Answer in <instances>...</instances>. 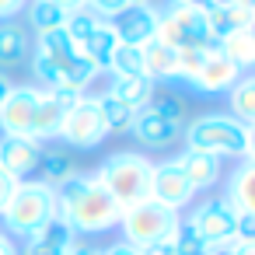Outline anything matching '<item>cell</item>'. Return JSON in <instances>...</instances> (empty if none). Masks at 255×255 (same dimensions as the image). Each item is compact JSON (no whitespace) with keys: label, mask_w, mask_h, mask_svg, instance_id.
<instances>
[{"label":"cell","mask_w":255,"mask_h":255,"mask_svg":"<svg viewBox=\"0 0 255 255\" xmlns=\"http://www.w3.org/2000/svg\"><path fill=\"white\" fill-rule=\"evenodd\" d=\"M241 241H255V213H238V234Z\"/></svg>","instance_id":"34"},{"label":"cell","mask_w":255,"mask_h":255,"mask_svg":"<svg viewBox=\"0 0 255 255\" xmlns=\"http://www.w3.org/2000/svg\"><path fill=\"white\" fill-rule=\"evenodd\" d=\"M39 91L42 88H11L7 91V98L0 102V133L4 136H28L32 140Z\"/></svg>","instance_id":"10"},{"label":"cell","mask_w":255,"mask_h":255,"mask_svg":"<svg viewBox=\"0 0 255 255\" xmlns=\"http://www.w3.org/2000/svg\"><path fill=\"white\" fill-rule=\"evenodd\" d=\"M238 77H241V70H238L227 56H220V53H206L203 67L192 74L189 88H192L196 95H227V91L234 88Z\"/></svg>","instance_id":"14"},{"label":"cell","mask_w":255,"mask_h":255,"mask_svg":"<svg viewBox=\"0 0 255 255\" xmlns=\"http://www.w3.org/2000/svg\"><path fill=\"white\" fill-rule=\"evenodd\" d=\"M95 102H98V109H102V119H105V129H109V133H126V129H129V123H133V109H126L123 102H116L109 91L98 95Z\"/></svg>","instance_id":"29"},{"label":"cell","mask_w":255,"mask_h":255,"mask_svg":"<svg viewBox=\"0 0 255 255\" xmlns=\"http://www.w3.org/2000/svg\"><path fill=\"white\" fill-rule=\"evenodd\" d=\"M150 171H154V164L143 154H136V150H116V154H109L98 164L95 178L126 210V206H133V203H140V199L150 196Z\"/></svg>","instance_id":"3"},{"label":"cell","mask_w":255,"mask_h":255,"mask_svg":"<svg viewBox=\"0 0 255 255\" xmlns=\"http://www.w3.org/2000/svg\"><path fill=\"white\" fill-rule=\"evenodd\" d=\"M206 245H231L234 241V234H238V210L220 196V199H206V203H199L192 213H189V220H185Z\"/></svg>","instance_id":"8"},{"label":"cell","mask_w":255,"mask_h":255,"mask_svg":"<svg viewBox=\"0 0 255 255\" xmlns=\"http://www.w3.org/2000/svg\"><path fill=\"white\" fill-rule=\"evenodd\" d=\"M140 255H171V245L168 241H157V245H143Z\"/></svg>","instance_id":"39"},{"label":"cell","mask_w":255,"mask_h":255,"mask_svg":"<svg viewBox=\"0 0 255 255\" xmlns=\"http://www.w3.org/2000/svg\"><path fill=\"white\" fill-rule=\"evenodd\" d=\"M39 171H42V178L39 182H46V185H63L67 178H74L77 175V164H74V157L67 154V150H60V147H49V150H42L39 154Z\"/></svg>","instance_id":"24"},{"label":"cell","mask_w":255,"mask_h":255,"mask_svg":"<svg viewBox=\"0 0 255 255\" xmlns=\"http://www.w3.org/2000/svg\"><path fill=\"white\" fill-rule=\"evenodd\" d=\"M136 4H150V0H88V11H95L98 18H112V14H119V11H126V7H136Z\"/></svg>","instance_id":"32"},{"label":"cell","mask_w":255,"mask_h":255,"mask_svg":"<svg viewBox=\"0 0 255 255\" xmlns=\"http://www.w3.org/2000/svg\"><path fill=\"white\" fill-rule=\"evenodd\" d=\"M227 4H234V0H210V7H227Z\"/></svg>","instance_id":"46"},{"label":"cell","mask_w":255,"mask_h":255,"mask_svg":"<svg viewBox=\"0 0 255 255\" xmlns=\"http://www.w3.org/2000/svg\"><path fill=\"white\" fill-rule=\"evenodd\" d=\"M74 241H77L74 227H70L63 217H49L35 234L25 238V248H21L18 255H63Z\"/></svg>","instance_id":"16"},{"label":"cell","mask_w":255,"mask_h":255,"mask_svg":"<svg viewBox=\"0 0 255 255\" xmlns=\"http://www.w3.org/2000/svg\"><path fill=\"white\" fill-rule=\"evenodd\" d=\"M14 185H18V182H14V178H11V175H7L4 168H0V213H4V206H7V199L14 196Z\"/></svg>","instance_id":"35"},{"label":"cell","mask_w":255,"mask_h":255,"mask_svg":"<svg viewBox=\"0 0 255 255\" xmlns=\"http://www.w3.org/2000/svg\"><path fill=\"white\" fill-rule=\"evenodd\" d=\"M206 255H231V252H227V245H210Z\"/></svg>","instance_id":"45"},{"label":"cell","mask_w":255,"mask_h":255,"mask_svg":"<svg viewBox=\"0 0 255 255\" xmlns=\"http://www.w3.org/2000/svg\"><path fill=\"white\" fill-rule=\"evenodd\" d=\"M49 4H56L60 11H67V14H74V11H81L88 0H49Z\"/></svg>","instance_id":"40"},{"label":"cell","mask_w":255,"mask_h":255,"mask_svg":"<svg viewBox=\"0 0 255 255\" xmlns=\"http://www.w3.org/2000/svg\"><path fill=\"white\" fill-rule=\"evenodd\" d=\"M206 28L210 35L220 42L224 35L231 32H241V28H255V7H241V4H227V7H206Z\"/></svg>","instance_id":"18"},{"label":"cell","mask_w":255,"mask_h":255,"mask_svg":"<svg viewBox=\"0 0 255 255\" xmlns=\"http://www.w3.org/2000/svg\"><path fill=\"white\" fill-rule=\"evenodd\" d=\"M109 74L112 77H143V53L136 46H116L112 60H109Z\"/></svg>","instance_id":"27"},{"label":"cell","mask_w":255,"mask_h":255,"mask_svg":"<svg viewBox=\"0 0 255 255\" xmlns=\"http://www.w3.org/2000/svg\"><path fill=\"white\" fill-rule=\"evenodd\" d=\"M227 102H231V116L252 126L255 123V77L252 74H241L234 81V88L227 91Z\"/></svg>","instance_id":"26"},{"label":"cell","mask_w":255,"mask_h":255,"mask_svg":"<svg viewBox=\"0 0 255 255\" xmlns=\"http://www.w3.org/2000/svg\"><path fill=\"white\" fill-rule=\"evenodd\" d=\"M39 154H42L39 140L0 136V168H4L14 182H25V178H32V171H39Z\"/></svg>","instance_id":"12"},{"label":"cell","mask_w":255,"mask_h":255,"mask_svg":"<svg viewBox=\"0 0 255 255\" xmlns=\"http://www.w3.org/2000/svg\"><path fill=\"white\" fill-rule=\"evenodd\" d=\"M143 77L147 81H175L178 77V53L171 49V46H164V42H147L143 49Z\"/></svg>","instance_id":"21"},{"label":"cell","mask_w":255,"mask_h":255,"mask_svg":"<svg viewBox=\"0 0 255 255\" xmlns=\"http://www.w3.org/2000/svg\"><path fill=\"white\" fill-rule=\"evenodd\" d=\"M119 42H116V32L109 28V21H98L81 42H77V56H84L98 74L102 70H109V60H112V49H116Z\"/></svg>","instance_id":"19"},{"label":"cell","mask_w":255,"mask_h":255,"mask_svg":"<svg viewBox=\"0 0 255 255\" xmlns=\"http://www.w3.org/2000/svg\"><path fill=\"white\" fill-rule=\"evenodd\" d=\"M192 196L196 192H192V185L185 182V175L175 161L154 164V171H150V199L154 203H161L168 210H182V206L192 203Z\"/></svg>","instance_id":"11"},{"label":"cell","mask_w":255,"mask_h":255,"mask_svg":"<svg viewBox=\"0 0 255 255\" xmlns=\"http://www.w3.org/2000/svg\"><path fill=\"white\" fill-rule=\"evenodd\" d=\"M109 95H112L116 102H123L126 109L140 112V109L154 98V81H147V77H112Z\"/></svg>","instance_id":"23"},{"label":"cell","mask_w":255,"mask_h":255,"mask_svg":"<svg viewBox=\"0 0 255 255\" xmlns=\"http://www.w3.org/2000/svg\"><path fill=\"white\" fill-rule=\"evenodd\" d=\"M157 42L171 46L175 53L182 49H206V53H217V39L210 35L206 28V14L199 7H185V4H175L168 0V7L157 11Z\"/></svg>","instance_id":"5"},{"label":"cell","mask_w":255,"mask_h":255,"mask_svg":"<svg viewBox=\"0 0 255 255\" xmlns=\"http://www.w3.org/2000/svg\"><path fill=\"white\" fill-rule=\"evenodd\" d=\"M28 0H0V21H11L18 11H25Z\"/></svg>","instance_id":"36"},{"label":"cell","mask_w":255,"mask_h":255,"mask_svg":"<svg viewBox=\"0 0 255 255\" xmlns=\"http://www.w3.org/2000/svg\"><path fill=\"white\" fill-rule=\"evenodd\" d=\"M109 28L116 32V42L143 49L147 42L157 39V7H154V4L126 7V11H119V14L109 18Z\"/></svg>","instance_id":"9"},{"label":"cell","mask_w":255,"mask_h":255,"mask_svg":"<svg viewBox=\"0 0 255 255\" xmlns=\"http://www.w3.org/2000/svg\"><path fill=\"white\" fill-rule=\"evenodd\" d=\"M28 25H32L39 35H42V32H53V28H63V25H67V11H60L56 4H49V0H32Z\"/></svg>","instance_id":"28"},{"label":"cell","mask_w":255,"mask_h":255,"mask_svg":"<svg viewBox=\"0 0 255 255\" xmlns=\"http://www.w3.org/2000/svg\"><path fill=\"white\" fill-rule=\"evenodd\" d=\"M4 234L7 238H28L35 234L49 217H56V199H53V185L39 182V178H25L14 185V196L4 206Z\"/></svg>","instance_id":"4"},{"label":"cell","mask_w":255,"mask_h":255,"mask_svg":"<svg viewBox=\"0 0 255 255\" xmlns=\"http://www.w3.org/2000/svg\"><path fill=\"white\" fill-rule=\"evenodd\" d=\"M11 88H14V84H11V81H7L4 74H0V102H4V98H7V91H11Z\"/></svg>","instance_id":"44"},{"label":"cell","mask_w":255,"mask_h":255,"mask_svg":"<svg viewBox=\"0 0 255 255\" xmlns=\"http://www.w3.org/2000/svg\"><path fill=\"white\" fill-rule=\"evenodd\" d=\"M227 252H231V255H255V241H241V238H234V241L227 245Z\"/></svg>","instance_id":"37"},{"label":"cell","mask_w":255,"mask_h":255,"mask_svg":"<svg viewBox=\"0 0 255 255\" xmlns=\"http://www.w3.org/2000/svg\"><path fill=\"white\" fill-rule=\"evenodd\" d=\"M98 255H140V248H133V245H126V241H116V245H109V248L98 252Z\"/></svg>","instance_id":"38"},{"label":"cell","mask_w":255,"mask_h":255,"mask_svg":"<svg viewBox=\"0 0 255 255\" xmlns=\"http://www.w3.org/2000/svg\"><path fill=\"white\" fill-rule=\"evenodd\" d=\"M143 109L150 116H161V119H182V112H185V105H182L178 95H157V91H154V98Z\"/></svg>","instance_id":"31"},{"label":"cell","mask_w":255,"mask_h":255,"mask_svg":"<svg viewBox=\"0 0 255 255\" xmlns=\"http://www.w3.org/2000/svg\"><path fill=\"white\" fill-rule=\"evenodd\" d=\"M182 224L178 210H168L161 203H154L150 196L126 206L123 217H119V227H123V241L133 245V248H143V245H157V241H171L175 227Z\"/></svg>","instance_id":"6"},{"label":"cell","mask_w":255,"mask_h":255,"mask_svg":"<svg viewBox=\"0 0 255 255\" xmlns=\"http://www.w3.org/2000/svg\"><path fill=\"white\" fill-rule=\"evenodd\" d=\"M185 147L189 150H203V154H213V157H241L248 161L252 157V136H255V126L234 119V116H224V112H210V116H199L192 119L185 129Z\"/></svg>","instance_id":"2"},{"label":"cell","mask_w":255,"mask_h":255,"mask_svg":"<svg viewBox=\"0 0 255 255\" xmlns=\"http://www.w3.org/2000/svg\"><path fill=\"white\" fill-rule=\"evenodd\" d=\"M53 199H56V217H63L74 227V234H102L116 227L123 217V206L105 192V185L95 175L77 171L74 178L53 189Z\"/></svg>","instance_id":"1"},{"label":"cell","mask_w":255,"mask_h":255,"mask_svg":"<svg viewBox=\"0 0 255 255\" xmlns=\"http://www.w3.org/2000/svg\"><path fill=\"white\" fill-rule=\"evenodd\" d=\"M63 255H98V252H95V248H81V245L74 241V245H70V248H67Z\"/></svg>","instance_id":"42"},{"label":"cell","mask_w":255,"mask_h":255,"mask_svg":"<svg viewBox=\"0 0 255 255\" xmlns=\"http://www.w3.org/2000/svg\"><path fill=\"white\" fill-rule=\"evenodd\" d=\"M234 4H241V7H255V0H234Z\"/></svg>","instance_id":"47"},{"label":"cell","mask_w":255,"mask_h":255,"mask_svg":"<svg viewBox=\"0 0 255 255\" xmlns=\"http://www.w3.org/2000/svg\"><path fill=\"white\" fill-rule=\"evenodd\" d=\"M28 56V32L14 21H0V63L21 67Z\"/></svg>","instance_id":"25"},{"label":"cell","mask_w":255,"mask_h":255,"mask_svg":"<svg viewBox=\"0 0 255 255\" xmlns=\"http://www.w3.org/2000/svg\"><path fill=\"white\" fill-rule=\"evenodd\" d=\"M81 95H63V91H49L42 88L39 91V109H35V123H32V140H49V136H60V126L70 112V105L77 102Z\"/></svg>","instance_id":"13"},{"label":"cell","mask_w":255,"mask_h":255,"mask_svg":"<svg viewBox=\"0 0 255 255\" xmlns=\"http://www.w3.org/2000/svg\"><path fill=\"white\" fill-rule=\"evenodd\" d=\"M0 255H18V248H14V238H7L4 231H0Z\"/></svg>","instance_id":"41"},{"label":"cell","mask_w":255,"mask_h":255,"mask_svg":"<svg viewBox=\"0 0 255 255\" xmlns=\"http://www.w3.org/2000/svg\"><path fill=\"white\" fill-rule=\"evenodd\" d=\"M168 245H171V255H206V252H210V245H206V241H203L185 220L175 227V234H171Z\"/></svg>","instance_id":"30"},{"label":"cell","mask_w":255,"mask_h":255,"mask_svg":"<svg viewBox=\"0 0 255 255\" xmlns=\"http://www.w3.org/2000/svg\"><path fill=\"white\" fill-rule=\"evenodd\" d=\"M203 60H206V49H182L178 53V81H192V74L203 67Z\"/></svg>","instance_id":"33"},{"label":"cell","mask_w":255,"mask_h":255,"mask_svg":"<svg viewBox=\"0 0 255 255\" xmlns=\"http://www.w3.org/2000/svg\"><path fill=\"white\" fill-rule=\"evenodd\" d=\"M175 164L182 168V175H185V182L192 185V192L213 189V185L220 182V171H224V161H220V157L203 154V150H189V147L175 157Z\"/></svg>","instance_id":"17"},{"label":"cell","mask_w":255,"mask_h":255,"mask_svg":"<svg viewBox=\"0 0 255 255\" xmlns=\"http://www.w3.org/2000/svg\"><path fill=\"white\" fill-rule=\"evenodd\" d=\"M220 56H227L241 74H248V67L255 63V28H241V32H231L220 39L217 46Z\"/></svg>","instance_id":"22"},{"label":"cell","mask_w":255,"mask_h":255,"mask_svg":"<svg viewBox=\"0 0 255 255\" xmlns=\"http://www.w3.org/2000/svg\"><path fill=\"white\" fill-rule=\"evenodd\" d=\"M175 4H185V7H199V11H206V7H210V0H175Z\"/></svg>","instance_id":"43"},{"label":"cell","mask_w":255,"mask_h":255,"mask_svg":"<svg viewBox=\"0 0 255 255\" xmlns=\"http://www.w3.org/2000/svg\"><path fill=\"white\" fill-rule=\"evenodd\" d=\"M105 136H109V129H105L98 102L91 95H81L70 105V112H67L63 126H60V140H67L70 147H81V150H95Z\"/></svg>","instance_id":"7"},{"label":"cell","mask_w":255,"mask_h":255,"mask_svg":"<svg viewBox=\"0 0 255 255\" xmlns=\"http://www.w3.org/2000/svg\"><path fill=\"white\" fill-rule=\"evenodd\" d=\"M238 213H255V161H241L231 178H227V196H224Z\"/></svg>","instance_id":"20"},{"label":"cell","mask_w":255,"mask_h":255,"mask_svg":"<svg viewBox=\"0 0 255 255\" xmlns=\"http://www.w3.org/2000/svg\"><path fill=\"white\" fill-rule=\"evenodd\" d=\"M182 119H161V116H150L147 109L133 112V123H129V133L147 147V150H164L171 147L178 136H182Z\"/></svg>","instance_id":"15"}]
</instances>
